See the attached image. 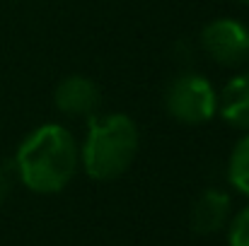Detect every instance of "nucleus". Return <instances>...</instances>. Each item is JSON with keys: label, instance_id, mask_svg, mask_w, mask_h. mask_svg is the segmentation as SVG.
Instances as JSON below:
<instances>
[{"label": "nucleus", "instance_id": "obj_8", "mask_svg": "<svg viewBox=\"0 0 249 246\" xmlns=\"http://www.w3.org/2000/svg\"><path fill=\"white\" fill-rule=\"evenodd\" d=\"M228 179H230V183H232L240 193L249 196V135H245V138L235 145V150H232V155H230Z\"/></svg>", "mask_w": 249, "mask_h": 246}, {"label": "nucleus", "instance_id": "obj_4", "mask_svg": "<svg viewBox=\"0 0 249 246\" xmlns=\"http://www.w3.org/2000/svg\"><path fill=\"white\" fill-rule=\"evenodd\" d=\"M203 46L223 66L249 61V27L235 19H215L203 29Z\"/></svg>", "mask_w": 249, "mask_h": 246}, {"label": "nucleus", "instance_id": "obj_9", "mask_svg": "<svg viewBox=\"0 0 249 246\" xmlns=\"http://www.w3.org/2000/svg\"><path fill=\"white\" fill-rule=\"evenodd\" d=\"M230 246H249V208H245L230 225Z\"/></svg>", "mask_w": 249, "mask_h": 246}, {"label": "nucleus", "instance_id": "obj_3", "mask_svg": "<svg viewBox=\"0 0 249 246\" xmlns=\"http://www.w3.org/2000/svg\"><path fill=\"white\" fill-rule=\"evenodd\" d=\"M167 111L181 123H203L218 109V94L201 75L186 73L169 84L165 97Z\"/></svg>", "mask_w": 249, "mask_h": 246}, {"label": "nucleus", "instance_id": "obj_10", "mask_svg": "<svg viewBox=\"0 0 249 246\" xmlns=\"http://www.w3.org/2000/svg\"><path fill=\"white\" fill-rule=\"evenodd\" d=\"M7 193H10V171L5 164H0V205L5 203Z\"/></svg>", "mask_w": 249, "mask_h": 246}, {"label": "nucleus", "instance_id": "obj_5", "mask_svg": "<svg viewBox=\"0 0 249 246\" xmlns=\"http://www.w3.org/2000/svg\"><path fill=\"white\" fill-rule=\"evenodd\" d=\"M56 106L71 116H92L99 106V89L83 75H71L56 87Z\"/></svg>", "mask_w": 249, "mask_h": 246}, {"label": "nucleus", "instance_id": "obj_6", "mask_svg": "<svg viewBox=\"0 0 249 246\" xmlns=\"http://www.w3.org/2000/svg\"><path fill=\"white\" fill-rule=\"evenodd\" d=\"M230 215V198L218 188H208L198 196L191 210V227L196 234H213L218 232Z\"/></svg>", "mask_w": 249, "mask_h": 246}, {"label": "nucleus", "instance_id": "obj_2", "mask_svg": "<svg viewBox=\"0 0 249 246\" xmlns=\"http://www.w3.org/2000/svg\"><path fill=\"white\" fill-rule=\"evenodd\" d=\"M138 128L124 114H104L89 118L80 152L85 171L97 181H111L121 176L136 157Z\"/></svg>", "mask_w": 249, "mask_h": 246}, {"label": "nucleus", "instance_id": "obj_11", "mask_svg": "<svg viewBox=\"0 0 249 246\" xmlns=\"http://www.w3.org/2000/svg\"><path fill=\"white\" fill-rule=\"evenodd\" d=\"M240 2H249V0H240Z\"/></svg>", "mask_w": 249, "mask_h": 246}, {"label": "nucleus", "instance_id": "obj_7", "mask_svg": "<svg viewBox=\"0 0 249 246\" xmlns=\"http://www.w3.org/2000/svg\"><path fill=\"white\" fill-rule=\"evenodd\" d=\"M220 116L235 126V128H249V73H242L228 82L218 97Z\"/></svg>", "mask_w": 249, "mask_h": 246}, {"label": "nucleus", "instance_id": "obj_1", "mask_svg": "<svg viewBox=\"0 0 249 246\" xmlns=\"http://www.w3.org/2000/svg\"><path fill=\"white\" fill-rule=\"evenodd\" d=\"M78 160L80 152L73 135L63 126L49 123L22 140L15 166L27 188L36 193H56L73 179Z\"/></svg>", "mask_w": 249, "mask_h": 246}]
</instances>
